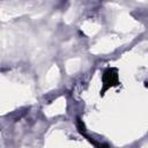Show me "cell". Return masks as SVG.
Segmentation results:
<instances>
[{
    "instance_id": "1",
    "label": "cell",
    "mask_w": 148,
    "mask_h": 148,
    "mask_svg": "<svg viewBox=\"0 0 148 148\" xmlns=\"http://www.w3.org/2000/svg\"><path fill=\"white\" fill-rule=\"evenodd\" d=\"M102 83L103 87L101 89V95H104V92L110 89L111 87H116L119 83V77H118V72L113 67H109L103 72L102 75Z\"/></svg>"
},
{
    "instance_id": "2",
    "label": "cell",
    "mask_w": 148,
    "mask_h": 148,
    "mask_svg": "<svg viewBox=\"0 0 148 148\" xmlns=\"http://www.w3.org/2000/svg\"><path fill=\"white\" fill-rule=\"evenodd\" d=\"M76 127H77V130H79V132L81 133V134H84L86 133V125L83 124V121L79 118L77 119V121H76Z\"/></svg>"
},
{
    "instance_id": "3",
    "label": "cell",
    "mask_w": 148,
    "mask_h": 148,
    "mask_svg": "<svg viewBox=\"0 0 148 148\" xmlns=\"http://www.w3.org/2000/svg\"><path fill=\"white\" fill-rule=\"evenodd\" d=\"M88 140H89L96 148H109V146L105 145V143H99V142H97V141H95V140H92V139H90V138H88Z\"/></svg>"
}]
</instances>
